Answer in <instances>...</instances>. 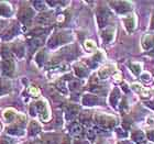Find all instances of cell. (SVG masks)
<instances>
[{
    "label": "cell",
    "instance_id": "1",
    "mask_svg": "<svg viewBox=\"0 0 154 144\" xmlns=\"http://www.w3.org/2000/svg\"><path fill=\"white\" fill-rule=\"evenodd\" d=\"M95 120L98 124H100L103 128H111L116 124V119L112 118V117H109V115H95Z\"/></svg>",
    "mask_w": 154,
    "mask_h": 144
},
{
    "label": "cell",
    "instance_id": "2",
    "mask_svg": "<svg viewBox=\"0 0 154 144\" xmlns=\"http://www.w3.org/2000/svg\"><path fill=\"white\" fill-rule=\"evenodd\" d=\"M71 40V36L68 34H65V33H58V34H55L51 38L50 42H48V46L50 47H55L57 46L58 44H63L65 42H67Z\"/></svg>",
    "mask_w": 154,
    "mask_h": 144
},
{
    "label": "cell",
    "instance_id": "3",
    "mask_svg": "<svg viewBox=\"0 0 154 144\" xmlns=\"http://www.w3.org/2000/svg\"><path fill=\"white\" fill-rule=\"evenodd\" d=\"M109 16L110 12L105 7H100L98 9V11H97V21H98V24H99L100 28H103L106 26L108 20H109Z\"/></svg>",
    "mask_w": 154,
    "mask_h": 144
},
{
    "label": "cell",
    "instance_id": "4",
    "mask_svg": "<svg viewBox=\"0 0 154 144\" xmlns=\"http://www.w3.org/2000/svg\"><path fill=\"white\" fill-rule=\"evenodd\" d=\"M110 5L115 8V10L119 13H125L131 10V6L129 2L125 1H111Z\"/></svg>",
    "mask_w": 154,
    "mask_h": 144
},
{
    "label": "cell",
    "instance_id": "5",
    "mask_svg": "<svg viewBox=\"0 0 154 144\" xmlns=\"http://www.w3.org/2000/svg\"><path fill=\"white\" fill-rule=\"evenodd\" d=\"M32 17H33V11H32V9H30V8H23L19 13V19L21 20L24 24H26V26H29L30 23H31Z\"/></svg>",
    "mask_w": 154,
    "mask_h": 144
},
{
    "label": "cell",
    "instance_id": "6",
    "mask_svg": "<svg viewBox=\"0 0 154 144\" xmlns=\"http://www.w3.org/2000/svg\"><path fill=\"white\" fill-rule=\"evenodd\" d=\"M34 107L36 108V110L38 111V113L41 115V118L42 120H48L50 118V115H48V107L45 105L44 101H38V103L34 105Z\"/></svg>",
    "mask_w": 154,
    "mask_h": 144
},
{
    "label": "cell",
    "instance_id": "7",
    "mask_svg": "<svg viewBox=\"0 0 154 144\" xmlns=\"http://www.w3.org/2000/svg\"><path fill=\"white\" fill-rule=\"evenodd\" d=\"M13 69H14V63L13 61L10 58V60H3L2 62V72L6 75H11L13 73Z\"/></svg>",
    "mask_w": 154,
    "mask_h": 144
},
{
    "label": "cell",
    "instance_id": "8",
    "mask_svg": "<svg viewBox=\"0 0 154 144\" xmlns=\"http://www.w3.org/2000/svg\"><path fill=\"white\" fill-rule=\"evenodd\" d=\"M82 103L85 106H95L99 103V99L96 96H93V95H85L82 99Z\"/></svg>",
    "mask_w": 154,
    "mask_h": 144
},
{
    "label": "cell",
    "instance_id": "9",
    "mask_svg": "<svg viewBox=\"0 0 154 144\" xmlns=\"http://www.w3.org/2000/svg\"><path fill=\"white\" fill-rule=\"evenodd\" d=\"M52 14L50 12H44V13H41V14H38L36 17V22L38 24H42V26H45V24H48V23L51 22L52 20Z\"/></svg>",
    "mask_w": 154,
    "mask_h": 144
},
{
    "label": "cell",
    "instance_id": "10",
    "mask_svg": "<svg viewBox=\"0 0 154 144\" xmlns=\"http://www.w3.org/2000/svg\"><path fill=\"white\" fill-rule=\"evenodd\" d=\"M143 48L148 50V51H154V35H148L143 38V43H142Z\"/></svg>",
    "mask_w": 154,
    "mask_h": 144
},
{
    "label": "cell",
    "instance_id": "11",
    "mask_svg": "<svg viewBox=\"0 0 154 144\" xmlns=\"http://www.w3.org/2000/svg\"><path fill=\"white\" fill-rule=\"evenodd\" d=\"M11 12H12V8L10 5L6 2H0V16L7 17L11 14Z\"/></svg>",
    "mask_w": 154,
    "mask_h": 144
},
{
    "label": "cell",
    "instance_id": "12",
    "mask_svg": "<svg viewBox=\"0 0 154 144\" xmlns=\"http://www.w3.org/2000/svg\"><path fill=\"white\" fill-rule=\"evenodd\" d=\"M113 33H115V30H113L112 28L105 30V31L103 32V34H101L103 42H105V43H109L113 38Z\"/></svg>",
    "mask_w": 154,
    "mask_h": 144
},
{
    "label": "cell",
    "instance_id": "13",
    "mask_svg": "<svg viewBox=\"0 0 154 144\" xmlns=\"http://www.w3.org/2000/svg\"><path fill=\"white\" fill-rule=\"evenodd\" d=\"M120 98V93H119V89L118 88H115L112 90V93L110 95V103L112 105L113 107L117 106V103H118V100Z\"/></svg>",
    "mask_w": 154,
    "mask_h": 144
},
{
    "label": "cell",
    "instance_id": "14",
    "mask_svg": "<svg viewBox=\"0 0 154 144\" xmlns=\"http://www.w3.org/2000/svg\"><path fill=\"white\" fill-rule=\"evenodd\" d=\"M69 131H71V134L73 135H79L83 132V127L79 123H73L69 128Z\"/></svg>",
    "mask_w": 154,
    "mask_h": 144
},
{
    "label": "cell",
    "instance_id": "15",
    "mask_svg": "<svg viewBox=\"0 0 154 144\" xmlns=\"http://www.w3.org/2000/svg\"><path fill=\"white\" fill-rule=\"evenodd\" d=\"M40 130H41V128H40V125H38V122L32 121L31 123H30V125H29V133L31 135L38 134V132H40Z\"/></svg>",
    "mask_w": 154,
    "mask_h": 144
},
{
    "label": "cell",
    "instance_id": "16",
    "mask_svg": "<svg viewBox=\"0 0 154 144\" xmlns=\"http://www.w3.org/2000/svg\"><path fill=\"white\" fill-rule=\"evenodd\" d=\"M77 112H78V107L71 105V106H68L67 109H66V117H67V119H71L77 115Z\"/></svg>",
    "mask_w": 154,
    "mask_h": 144
},
{
    "label": "cell",
    "instance_id": "17",
    "mask_svg": "<svg viewBox=\"0 0 154 144\" xmlns=\"http://www.w3.org/2000/svg\"><path fill=\"white\" fill-rule=\"evenodd\" d=\"M42 38H33L32 41L29 43V47H30V52H34L36 48L42 44Z\"/></svg>",
    "mask_w": 154,
    "mask_h": 144
},
{
    "label": "cell",
    "instance_id": "18",
    "mask_svg": "<svg viewBox=\"0 0 154 144\" xmlns=\"http://www.w3.org/2000/svg\"><path fill=\"white\" fill-rule=\"evenodd\" d=\"M75 74H76V76H78V77H80V78H82V77L87 76L88 71H87L84 66L79 65V66H76V67H75Z\"/></svg>",
    "mask_w": 154,
    "mask_h": 144
},
{
    "label": "cell",
    "instance_id": "19",
    "mask_svg": "<svg viewBox=\"0 0 154 144\" xmlns=\"http://www.w3.org/2000/svg\"><path fill=\"white\" fill-rule=\"evenodd\" d=\"M132 140L135 141L137 143H142V142L144 141V134H143L141 131L133 132V134H132Z\"/></svg>",
    "mask_w": 154,
    "mask_h": 144
},
{
    "label": "cell",
    "instance_id": "20",
    "mask_svg": "<svg viewBox=\"0 0 154 144\" xmlns=\"http://www.w3.org/2000/svg\"><path fill=\"white\" fill-rule=\"evenodd\" d=\"M111 69H110L109 67H105L103 68V69H100L99 73H98V75H99V77L101 78V79H106V78H108L109 77V75L111 74Z\"/></svg>",
    "mask_w": 154,
    "mask_h": 144
},
{
    "label": "cell",
    "instance_id": "21",
    "mask_svg": "<svg viewBox=\"0 0 154 144\" xmlns=\"http://www.w3.org/2000/svg\"><path fill=\"white\" fill-rule=\"evenodd\" d=\"M125 28L131 32L133 28H134V19L132 18V17H129L127 19H125Z\"/></svg>",
    "mask_w": 154,
    "mask_h": 144
},
{
    "label": "cell",
    "instance_id": "22",
    "mask_svg": "<svg viewBox=\"0 0 154 144\" xmlns=\"http://www.w3.org/2000/svg\"><path fill=\"white\" fill-rule=\"evenodd\" d=\"M3 117H5V119H6L7 121H12L13 119L16 118L17 115H16V112L13 111V110H6L5 111V113H3Z\"/></svg>",
    "mask_w": 154,
    "mask_h": 144
},
{
    "label": "cell",
    "instance_id": "23",
    "mask_svg": "<svg viewBox=\"0 0 154 144\" xmlns=\"http://www.w3.org/2000/svg\"><path fill=\"white\" fill-rule=\"evenodd\" d=\"M89 90L95 93H106L105 88H103V86H99V85H91V86L89 87Z\"/></svg>",
    "mask_w": 154,
    "mask_h": 144
},
{
    "label": "cell",
    "instance_id": "24",
    "mask_svg": "<svg viewBox=\"0 0 154 144\" xmlns=\"http://www.w3.org/2000/svg\"><path fill=\"white\" fill-rule=\"evenodd\" d=\"M42 142H43V144H58V140L56 138H53V136L42 139Z\"/></svg>",
    "mask_w": 154,
    "mask_h": 144
},
{
    "label": "cell",
    "instance_id": "25",
    "mask_svg": "<svg viewBox=\"0 0 154 144\" xmlns=\"http://www.w3.org/2000/svg\"><path fill=\"white\" fill-rule=\"evenodd\" d=\"M8 133H10V134H13V135H22L23 131L16 127V128H8Z\"/></svg>",
    "mask_w": 154,
    "mask_h": 144
},
{
    "label": "cell",
    "instance_id": "26",
    "mask_svg": "<svg viewBox=\"0 0 154 144\" xmlns=\"http://www.w3.org/2000/svg\"><path fill=\"white\" fill-rule=\"evenodd\" d=\"M17 119V124L18 125H21V127H23V125L26 124V118L24 117V115H18L16 117Z\"/></svg>",
    "mask_w": 154,
    "mask_h": 144
},
{
    "label": "cell",
    "instance_id": "27",
    "mask_svg": "<svg viewBox=\"0 0 154 144\" xmlns=\"http://www.w3.org/2000/svg\"><path fill=\"white\" fill-rule=\"evenodd\" d=\"M130 68H131V71L133 72V74L135 75H139L140 72H141V65L140 64H130Z\"/></svg>",
    "mask_w": 154,
    "mask_h": 144
},
{
    "label": "cell",
    "instance_id": "28",
    "mask_svg": "<svg viewBox=\"0 0 154 144\" xmlns=\"http://www.w3.org/2000/svg\"><path fill=\"white\" fill-rule=\"evenodd\" d=\"M33 6L35 7V9L38 10H43L45 9V2L44 1H34Z\"/></svg>",
    "mask_w": 154,
    "mask_h": 144
},
{
    "label": "cell",
    "instance_id": "29",
    "mask_svg": "<svg viewBox=\"0 0 154 144\" xmlns=\"http://www.w3.org/2000/svg\"><path fill=\"white\" fill-rule=\"evenodd\" d=\"M90 113L89 112H84V113H82L80 115V121L82 122H88L90 120Z\"/></svg>",
    "mask_w": 154,
    "mask_h": 144
},
{
    "label": "cell",
    "instance_id": "30",
    "mask_svg": "<svg viewBox=\"0 0 154 144\" xmlns=\"http://www.w3.org/2000/svg\"><path fill=\"white\" fill-rule=\"evenodd\" d=\"M56 88H57L60 91H62L63 93H67V89L65 88V85H64V83H63V81H58V83L56 84Z\"/></svg>",
    "mask_w": 154,
    "mask_h": 144
},
{
    "label": "cell",
    "instance_id": "31",
    "mask_svg": "<svg viewBox=\"0 0 154 144\" xmlns=\"http://www.w3.org/2000/svg\"><path fill=\"white\" fill-rule=\"evenodd\" d=\"M0 142H1V144H14L12 139L7 138V136H2L1 140H0Z\"/></svg>",
    "mask_w": 154,
    "mask_h": 144
},
{
    "label": "cell",
    "instance_id": "32",
    "mask_svg": "<svg viewBox=\"0 0 154 144\" xmlns=\"http://www.w3.org/2000/svg\"><path fill=\"white\" fill-rule=\"evenodd\" d=\"M79 86H80V84H79V81H77V80H72L71 83H69V88H71L72 90L77 89Z\"/></svg>",
    "mask_w": 154,
    "mask_h": 144
},
{
    "label": "cell",
    "instance_id": "33",
    "mask_svg": "<svg viewBox=\"0 0 154 144\" xmlns=\"http://www.w3.org/2000/svg\"><path fill=\"white\" fill-rule=\"evenodd\" d=\"M29 93H31L32 96H38V88H35V87H30Z\"/></svg>",
    "mask_w": 154,
    "mask_h": 144
},
{
    "label": "cell",
    "instance_id": "34",
    "mask_svg": "<svg viewBox=\"0 0 154 144\" xmlns=\"http://www.w3.org/2000/svg\"><path fill=\"white\" fill-rule=\"evenodd\" d=\"M44 56H45V53H44V52H41V53H38V57H36L38 64H42V62H43V58H44Z\"/></svg>",
    "mask_w": 154,
    "mask_h": 144
},
{
    "label": "cell",
    "instance_id": "35",
    "mask_svg": "<svg viewBox=\"0 0 154 144\" xmlns=\"http://www.w3.org/2000/svg\"><path fill=\"white\" fill-rule=\"evenodd\" d=\"M17 45H18V44L14 45V47H13V51H19V48H18V46H17ZM19 46H20V48H21V50H20V52H18V53H20V57H21V56H23V52H24V50H22L23 46L20 44V43H19Z\"/></svg>",
    "mask_w": 154,
    "mask_h": 144
},
{
    "label": "cell",
    "instance_id": "36",
    "mask_svg": "<svg viewBox=\"0 0 154 144\" xmlns=\"http://www.w3.org/2000/svg\"><path fill=\"white\" fill-rule=\"evenodd\" d=\"M85 46H86L87 50H91V48H95V44H94V42L91 41H87L85 43Z\"/></svg>",
    "mask_w": 154,
    "mask_h": 144
},
{
    "label": "cell",
    "instance_id": "37",
    "mask_svg": "<svg viewBox=\"0 0 154 144\" xmlns=\"http://www.w3.org/2000/svg\"><path fill=\"white\" fill-rule=\"evenodd\" d=\"M146 136H148L149 140H151V141H154V130H151V131H149L146 133Z\"/></svg>",
    "mask_w": 154,
    "mask_h": 144
},
{
    "label": "cell",
    "instance_id": "38",
    "mask_svg": "<svg viewBox=\"0 0 154 144\" xmlns=\"http://www.w3.org/2000/svg\"><path fill=\"white\" fill-rule=\"evenodd\" d=\"M117 133H118L120 136H127V131H123L121 129H118V130H117Z\"/></svg>",
    "mask_w": 154,
    "mask_h": 144
},
{
    "label": "cell",
    "instance_id": "39",
    "mask_svg": "<svg viewBox=\"0 0 154 144\" xmlns=\"http://www.w3.org/2000/svg\"><path fill=\"white\" fill-rule=\"evenodd\" d=\"M87 136H88V139H90V140H94V139H95V132L88 131L87 132Z\"/></svg>",
    "mask_w": 154,
    "mask_h": 144
},
{
    "label": "cell",
    "instance_id": "40",
    "mask_svg": "<svg viewBox=\"0 0 154 144\" xmlns=\"http://www.w3.org/2000/svg\"><path fill=\"white\" fill-rule=\"evenodd\" d=\"M145 105H146L149 108L154 109V101H146V103H145Z\"/></svg>",
    "mask_w": 154,
    "mask_h": 144
},
{
    "label": "cell",
    "instance_id": "41",
    "mask_svg": "<svg viewBox=\"0 0 154 144\" xmlns=\"http://www.w3.org/2000/svg\"><path fill=\"white\" fill-rule=\"evenodd\" d=\"M74 144H88L86 141H82V140H76V141L74 142Z\"/></svg>",
    "mask_w": 154,
    "mask_h": 144
},
{
    "label": "cell",
    "instance_id": "42",
    "mask_svg": "<svg viewBox=\"0 0 154 144\" xmlns=\"http://www.w3.org/2000/svg\"><path fill=\"white\" fill-rule=\"evenodd\" d=\"M33 144H43V142H42V140H38V141L33 142Z\"/></svg>",
    "mask_w": 154,
    "mask_h": 144
},
{
    "label": "cell",
    "instance_id": "43",
    "mask_svg": "<svg viewBox=\"0 0 154 144\" xmlns=\"http://www.w3.org/2000/svg\"><path fill=\"white\" fill-rule=\"evenodd\" d=\"M151 29H154V17L152 18V21H151Z\"/></svg>",
    "mask_w": 154,
    "mask_h": 144
},
{
    "label": "cell",
    "instance_id": "44",
    "mask_svg": "<svg viewBox=\"0 0 154 144\" xmlns=\"http://www.w3.org/2000/svg\"><path fill=\"white\" fill-rule=\"evenodd\" d=\"M119 144H130V143H129V142H120Z\"/></svg>",
    "mask_w": 154,
    "mask_h": 144
},
{
    "label": "cell",
    "instance_id": "45",
    "mask_svg": "<svg viewBox=\"0 0 154 144\" xmlns=\"http://www.w3.org/2000/svg\"><path fill=\"white\" fill-rule=\"evenodd\" d=\"M1 24H2V22H0V29H1V28H2V26H1Z\"/></svg>",
    "mask_w": 154,
    "mask_h": 144
}]
</instances>
